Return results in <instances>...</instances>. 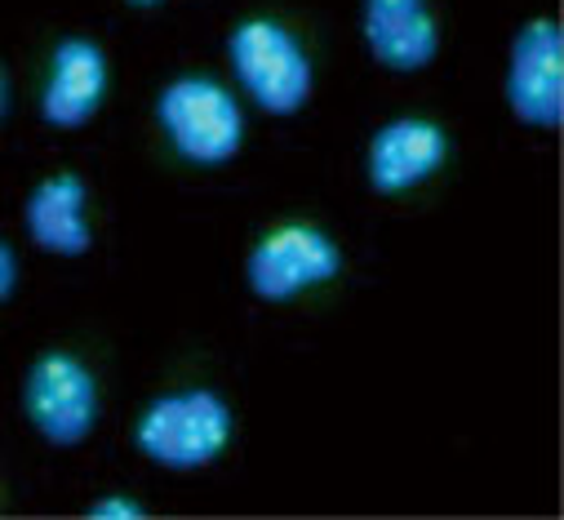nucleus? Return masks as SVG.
Masks as SVG:
<instances>
[{
    "mask_svg": "<svg viewBox=\"0 0 564 520\" xmlns=\"http://www.w3.org/2000/svg\"><path fill=\"white\" fill-rule=\"evenodd\" d=\"M507 102L520 124L560 129L564 120V45L551 19H533L520 28L511 45L507 72Z\"/></svg>",
    "mask_w": 564,
    "mask_h": 520,
    "instance_id": "6",
    "label": "nucleus"
},
{
    "mask_svg": "<svg viewBox=\"0 0 564 520\" xmlns=\"http://www.w3.org/2000/svg\"><path fill=\"white\" fill-rule=\"evenodd\" d=\"M14 285H19V263H14V249L0 240V303H6L10 294H14Z\"/></svg>",
    "mask_w": 564,
    "mask_h": 520,
    "instance_id": "12",
    "label": "nucleus"
},
{
    "mask_svg": "<svg viewBox=\"0 0 564 520\" xmlns=\"http://www.w3.org/2000/svg\"><path fill=\"white\" fill-rule=\"evenodd\" d=\"M231 67L249 98L271 116H294L312 98V58L290 28L249 19L231 32Z\"/></svg>",
    "mask_w": 564,
    "mask_h": 520,
    "instance_id": "3",
    "label": "nucleus"
},
{
    "mask_svg": "<svg viewBox=\"0 0 564 520\" xmlns=\"http://www.w3.org/2000/svg\"><path fill=\"white\" fill-rule=\"evenodd\" d=\"M133 10H152V6H161V0H129Z\"/></svg>",
    "mask_w": 564,
    "mask_h": 520,
    "instance_id": "13",
    "label": "nucleus"
},
{
    "mask_svg": "<svg viewBox=\"0 0 564 520\" xmlns=\"http://www.w3.org/2000/svg\"><path fill=\"white\" fill-rule=\"evenodd\" d=\"M365 45L387 72H422L441 50L427 0H365Z\"/></svg>",
    "mask_w": 564,
    "mask_h": 520,
    "instance_id": "9",
    "label": "nucleus"
},
{
    "mask_svg": "<svg viewBox=\"0 0 564 520\" xmlns=\"http://www.w3.org/2000/svg\"><path fill=\"white\" fill-rule=\"evenodd\" d=\"M343 272V249L312 223H285L267 231L245 263V281L262 303H290L312 285H325Z\"/></svg>",
    "mask_w": 564,
    "mask_h": 520,
    "instance_id": "4",
    "label": "nucleus"
},
{
    "mask_svg": "<svg viewBox=\"0 0 564 520\" xmlns=\"http://www.w3.org/2000/svg\"><path fill=\"white\" fill-rule=\"evenodd\" d=\"M231 441V410L209 387L156 397L133 427V445L170 472L209 467Z\"/></svg>",
    "mask_w": 564,
    "mask_h": 520,
    "instance_id": "1",
    "label": "nucleus"
},
{
    "mask_svg": "<svg viewBox=\"0 0 564 520\" xmlns=\"http://www.w3.org/2000/svg\"><path fill=\"white\" fill-rule=\"evenodd\" d=\"M23 410L50 445H80L98 427V378L72 351H45L23 382Z\"/></svg>",
    "mask_w": 564,
    "mask_h": 520,
    "instance_id": "5",
    "label": "nucleus"
},
{
    "mask_svg": "<svg viewBox=\"0 0 564 520\" xmlns=\"http://www.w3.org/2000/svg\"><path fill=\"white\" fill-rule=\"evenodd\" d=\"M0 120H6V76H0Z\"/></svg>",
    "mask_w": 564,
    "mask_h": 520,
    "instance_id": "14",
    "label": "nucleus"
},
{
    "mask_svg": "<svg viewBox=\"0 0 564 520\" xmlns=\"http://www.w3.org/2000/svg\"><path fill=\"white\" fill-rule=\"evenodd\" d=\"M445 156H449V139L441 124L417 116L391 120L369 143V183L382 196H400L422 178H432L445 165Z\"/></svg>",
    "mask_w": 564,
    "mask_h": 520,
    "instance_id": "7",
    "label": "nucleus"
},
{
    "mask_svg": "<svg viewBox=\"0 0 564 520\" xmlns=\"http://www.w3.org/2000/svg\"><path fill=\"white\" fill-rule=\"evenodd\" d=\"M161 129L170 134L174 152L192 165H223L245 143V116L236 98L209 76H178L161 89L156 102Z\"/></svg>",
    "mask_w": 564,
    "mask_h": 520,
    "instance_id": "2",
    "label": "nucleus"
},
{
    "mask_svg": "<svg viewBox=\"0 0 564 520\" xmlns=\"http://www.w3.org/2000/svg\"><path fill=\"white\" fill-rule=\"evenodd\" d=\"M28 236L58 258H80L94 245L85 223V183L76 174H54L28 196Z\"/></svg>",
    "mask_w": 564,
    "mask_h": 520,
    "instance_id": "10",
    "label": "nucleus"
},
{
    "mask_svg": "<svg viewBox=\"0 0 564 520\" xmlns=\"http://www.w3.org/2000/svg\"><path fill=\"white\" fill-rule=\"evenodd\" d=\"M102 94H107V54L85 36H67L54 50L50 80L41 94V116L54 129H80L85 120H94Z\"/></svg>",
    "mask_w": 564,
    "mask_h": 520,
    "instance_id": "8",
    "label": "nucleus"
},
{
    "mask_svg": "<svg viewBox=\"0 0 564 520\" xmlns=\"http://www.w3.org/2000/svg\"><path fill=\"white\" fill-rule=\"evenodd\" d=\"M89 516H94V520H143V507L129 502V498H120V494H107V498H98V502L89 507Z\"/></svg>",
    "mask_w": 564,
    "mask_h": 520,
    "instance_id": "11",
    "label": "nucleus"
}]
</instances>
